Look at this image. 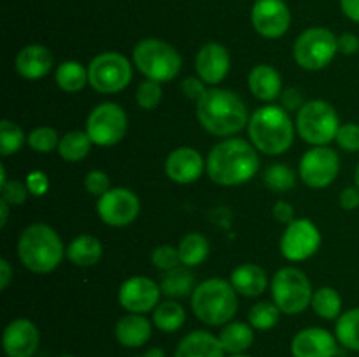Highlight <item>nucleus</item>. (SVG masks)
<instances>
[{
	"label": "nucleus",
	"instance_id": "4",
	"mask_svg": "<svg viewBox=\"0 0 359 357\" xmlns=\"http://www.w3.org/2000/svg\"><path fill=\"white\" fill-rule=\"evenodd\" d=\"M65 251L58 233L41 223L28 226L18 241L20 261L34 273H51L62 262Z\"/></svg>",
	"mask_w": 359,
	"mask_h": 357
},
{
	"label": "nucleus",
	"instance_id": "2",
	"mask_svg": "<svg viewBox=\"0 0 359 357\" xmlns=\"http://www.w3.org/2000/svg\"><path fill=\"white\" fill-rule=\"evenodd\" d=\"M196 115L203 128L216 136H231L249 122L248 108L230 90L210 88L196 102Z\"/></svg>",
	"mask_w": 359,
	"mask_h": 357
},
{
	"label": "nucleus",
	"instance_id": "57",
	"mask_svg": "<svg viewBox=\"0 0 359 357\" xmlns=\"http://www.w3.org/2000/svg\"><path fill=\"white\" fill-rule=\"evenodd\" d=\"M139 357H144V356H139Z\"/></svg>",
	"mask_w": 359,
	"mask_h": 357
},
{
	"label": "nucleus",
	"instance_id": "37",
	"mask_svg": "<svg viewBox=\"0 0 359 357\" xmlns=\"http://www.w3.org/2000/svg\"><path fill=\"white\" fill-rule=\"evenodd\" d=\"M25 144V133L16 122L4 119L0 122V154L4 158L16 154L18 150L23 147Z\"/></svg>",
	"mask_w": 359,
	"mask_h": 357
},
{
	"label": "nucleus",
	"instance_id": "54",
	"mask_svg": "<svg viewBox=\"0 0 359 357\" xmlns=\"http://www.w3.org/2000/svg\"><path fill=\"white\" fill-rule=\"evenodd\" d=\"M354 181H356V188H359V164H358L356 172H354Z\"/></svg>",
	"mask_w": 359,
	"mask_h": 357
},
{
	"label": "nucleus",
	"instance_id": "42",
	"mask_svg": "<svg viewBox=\"0 0 359 357\" xmlns=\"http://www.w3.org/2000/svg\"><path fill=\"white\" fill-rule=\"evenodd\" d=\"M84 188H86V191L90 192V195L100 198V196H104L105 192L111 189V178H109V175L105 174V172L91 170L90 174L84 177Z\"/></svg>",
	"mask_w": 359,
	"mask_h": 357
},
{
	"label": "nucleus",
	"instance_id": "10",
	"mask_svg": "<svg viewBox=\"0 0 359 357\" xmlns=\"http://www.w3.org/2000/svg\"><path fill=\"white\" fill-rule=\"evenodd\" d=\"M90 84L98 93H119L132 80V65L126 56L116 51H105L95 56L88 65Z\"/></svg>",
	"mask_w": 359,
	"mask_h": 357
},
{
	"label": "nucleus",
	"instance_id": "13",
	"mask_svg": "<svg viewBox=\"0 0 359 357\" xmlns=\"http://www.w3.org/2000/svg\"><path fill=\"white\" fill-rule=\"evenodd\" d=\"M97 212L107 226L123 227L139 217L140 200L126 188H111L97 202Z\"/></svg>",
	"mask_w": 359,
	"mask_h": 357
},
{
	"label": "nucleus",
	"instance_id": "1",
	"mask_svg": "<svg viewBox=\"0 0 359 357\" xmlns=\"http://www.w3.org/2000/svg\"><path fill=\"white\" fill-rule=\"evenodd\" d=\"M207 174L219 186H241L251 181L259 168L256 147L242 139H226L212 147L207 158Z\"/></svg>",
	"mask_w": 359,
	"mask_h": 357
},
{
	"label": "nucleus",
	"instance_id": "28",
	"mask_svg": "<svg viewBox=\"0 0 359 357\" xmlns=\"http://www.w3.org/2000/svg\"><path fill=\"white\" fill-rule=\"evenodd\" d=\"M161 294L168 298H186L195 290V276L188 266H175L165 273L160 284Z\"/></svg>",
	"mask_w": 359,
	"mask_h": 357
},
{
	"label": "nucleus",
	"instance_id": "9",
	"mask_svg": "<svg viewBox=\"0 0 359 357\" xmlns=\"http://www.w3.org/2000/svg\"><path fill=\"white\" fill-rule=\"evenodd\" d=\"M339 51V37L328 28H309L297 38L293 48L294 62L305 70L328 66Z\"/></svg>",
	"mask_w": 359,
	"mask_h": 357
},
{
	"label": "nucleus",
	"instance_id": "5",
	"mask_svg": "<svg viewBox=\"0 0 359 357\" xmlns=\"http://www.w3.org/2000/svg\"><path fill=\"white\" fill-rule=\"evenodd\" d=\"M191 308L207 326H226L238 310L237 290L223 279H209L195 287Z\"/></svg>",
	"mask_w": 359,
	"mask_h": 357
},
{
	"label": "nucleus",
	"instance_id": "21",
	"mask_svg": "<svg viewBox=\"0 0 359 357\" xmlns=\"http://www.w3.org/2000/svg\"><path fill=\"white\" fill-rule=\"evenodd\" d=\"M53 66V52L46 46L30 44L16 56V70L28 80H37L48 76Z\"/></svg>",
	"mask_w": 359,
	"mask_h": 357
},
{
	"label": "nucleus",
	"instance_id": "55",
	"mask_svg": "<svg viewBox=\"0 0 359 357\" xmlns=\"http://www.w3.org/2000/svg\"><path fill=\"white\" fill-rule=\"evenodd\" d=\"M230 357H249V356H244V354H233V356H230Z\"/></svg>",
	"mask_w": 359,
	"mask_h": 357
},
{
	"label": "nucleus",
	"instance_id": "30",
	"mask_svg": "<svg viewBox=\"0 0 359 357\" xmlns=\"http://www.w3.org/2000/svg\"><path fill=\"white\" fill-rule=\"evenodd\" d=\"M55 80L60 90L67 91V93H77L90 83V77H88V69H84V65L69 59V62L60 63L55 74Z\"/></svg>",
	"mask_w": 359,
	"mask_h": 357
},
{
	"label": "nucleus",
	"instance_id": "25",
	"mask_svg": "<svg viewBox=\"0 0 359 357\" xmlns=\"http://www.w3.org/2000/svg\"><path fill=\"white\" fill-rule=\"evenodd\" d=\"M230 284L237 290V294H242L245 298H258L266 290L269 280H266V273L262 266L244 262L231 272Z\"/></svg>",
	"mask_w": 359,
	"mask_h": 357
},
{
	"label": "nucleus",
	"instance_id": "22",
	"mask_svg": "<svg viewBox=\"0 0 359 357\" xmlns=\"http://www.w3.org/2000/svg\"><path fill=\"white\" fill-rule=\"evenodd\" d=\"M116 340L126 349H139L149 342L153 335V324L142 314H126L116 322Z\"/></svg>",
	"mask_w": 359,
	"mask_h": 357
},
{
	"label": "nucleus",
	"instance_id": "36",
	"mask_svg": "<svg viewBox=\"0 0 359 357\" xmlns=\"http://www.w3.org/2000/svg\"><path fill=\"white\" fill-rule=\"evenodd\" d=\"M279 317V307L276 303H269V301H259L249 310V324L258 331H269V329L276 328Z\"/></svg>",
	"mask_w": 359,
	"mask_h": 357
},
{
	"label": "nucleus",
	"instance_id": "40",
	"mask_svg": "<svg viewBox=\"0 0 359 357\" xmlns=\"http://www.w3.org/2000/svg\"><path fill=\"white\" fill-rule=\"evenodd\" d=\"M151 262H153L156 268L163 270V272L175 268V266H179V262H181L177 247H172V245H160V247L154 248L153 254H151Z\"/></svg>",
	"mask_w": 359,
	"mask_h": 357
},
{
	"label": "nucleus",
	"instance_id": "48",
	"mask_svg": "<svg viewBox=\"0 0 359 357\" xmlns=\"http://www.w3.org/2000/svg\"><path fill=\"white\" fill-rule=\"evenodd\" d=\"M339 51L342 52V55H356L359 51V37L354 34H342L339 37Z\"/></svg>",
	"mask_w": 359,
	"mask_h": 357
},
{
	"label": "nucleus",
	"instance_id": "46",
	"mask_svg": "<svg viewBox=\"0 0 359 357\" xmlns=\"http://www.w3.org/2000/svg\"><path fill=\"white\" fill-rule=\"evenodd\" d=\"M304 105V94H302V91L297 90V88H287V90L283 91V94H280V107H283L284 111H300Z\"/></svg>",
	"mask_w": 359,
	"mask_h": 357
},
{
	"label": "nucleus",
	"instance_id": "56",
	"mask_svg": "<svg viewBox=\"0 0 359 357\" xmlns=\"http://www.w3.org/2000/svg\"><path fill=\"white\" fill-rule=\"evenodd\" d=\"M58 357H76V356H58Z\"/></svg>",
	"mask_w": 359,
	"mask_h": 357
},
{
	"label": "nucleus",
	"instance_id": "11",
	"mask_svg": "<svg viewBox=\"0 0 359 357\" xmlns=\"http://www.w3.org/2000/svg\"><path fill=\"white\" fill-rule=\"evenodd\" d=\"M128 130L126 112L112 102H104L97 105L88 115L86 133L91 142L102 147H111L121 142Z\"/></svg>",
	"mask_w": 359,
	"mask_h": 357
},
{
	"label": "nucleus",
	"instance_id": "31",
	"mask_svg": "<svg viewBox=\"0 0 359 357\" xmlns=\"http://www.w3.org/2000/svg\"><path fill=\"white\" fill-rule=\"evenodd\" d=\"M182 266H198L207 259L210 251L209 240L202 233H188L177 245Z\"/></svg>",
	"mask_w": 359,
	"mask_h": 357
},
{
	"label": "nucleus",
	"instance_id": "29",
	"mask_svg": "<svg viewBox=\"0 0 359 357\" xmlns=\"http://www.w3.org/2000/svg\"><path fill=\"white\" fill-rule=\"evenodd\" d=\"M186 310L177 301L167 300L153 310L154 328L163 332H175L184 326Z\"/></svg>",
	"mask_w": 359,
	"mask_h": 357
},
{
	"label": "nucleus",
	"instance_id": "27",
	"mask_svg": "<svg viewBox=\"0 0 359 357\" xmlns=\"http://www.w3.org/2000/svg\"><path fill=\"white\" fill-rule=\"evenodd\" d=\"M251 324L245 322H228L219 332V342L223 345L224 352L233 356V354H244L255 342V331Z\"/></svg>",
	"mask_w": 359,
	"mask_h": 357
},
{
	"label": "nucleus",
	"instance_id": "24",
	"mask_svg": "<svg viewBox=\"0 0 359 357\" xmlns=\"http://www.w3.org/2000/svg\"><path fill=\"white\" fill-rule=\"evenodd\" d=\"M248 84L258 100L273 102L283 94V77L272 65H256L249 72Z\"/></svg>",
	"mask_w": 359,
	"mask_h": 357
},
{
	"label": "nucleus",
	"instance_id": "19",
	"mask_svg": "<svg viewBox=\"0 0 359 357\" xmlns=\"http://www.w3.org/2000/svg\"><path fill=\"white\" fill-rule=\"evenodd\" d=\"M202 154L193 147H177L165 160V174L175 184H191L198 181L203 174Z\"/></svg>",
	"mask_w": 359,
	"mask_h": 357
},
{
	"label": "nucleus",
	"instance_id": "47",
	"mask_svg": "<svg viewBox=\"0 0 359 357\" xmlns=\"http://www.w3.org/2000/svg\"><path fill=\"white\" fill-rule=\"evenodd\" d=\"M273 217L276 220L283 224H290L294 220V209L290 202H284V200H279V202L273 205Z\"/></svg>",
	"mask_w": 359,
	"mask_h": 357
},
{
	"label": "nucleus",
	"instance_id": "50",
	"mask_svg": "<svg viewBox=\"0 0 359 357\" xmlns=\"http://www.w3.org/2000/svg\"><path fill=\"white\" fill-rule=\"evenodd\" d=\"M340 7L351 21L359 23V0H340Z\"/></svg>",
	"mask_w": 359,
	"mask_h": 357
},
{
	"label": "nucleus",
	"instance_id": "26",
	"mask_svg": "<svg viewBox=\"0 0 359 357\" xmlns=\"http://www.w3.org/2000/svg\"><path fill=\"white\" fill-rule=\"evenodd\" d=\"M67 258L76 266H93L102 259V244L93 234H79L69 244Z\"/></svg>",
	"mask_w": 359,
	"mask_h": 357
},
{
	"label": "nucleus",
	"instance_id": "41",
	"mask_svg": "<svg viewBox=\"0 0 359 357\" xmlns=\"http://www.w3.org/2000/svg\"><path fill=\"white\" fill-rule=\"evenodd\" d=\"M335 140L344 150H347V153H358L359 150V125H356V122H346V125H340Z\"/></svg>",
	"mask_w": 359,
	"mask_h": 357
},
{
	"label": "nucleus",
	"instance_id": "44",
	"mask_svg": "<svg viewBox=\"0 0 359 357\" xmlns=\"http://www.w3.org/2000/svg\"><path fill=\"white\" fill-rule=\"evenodd\" d=\"M27 188L30 195L34 196H44L49 189V178L44 172L34 170L27 175Z\"/></svg>",
	"mask_w": 359,
	"mask_h": 357
},
{
	"label": "nucleus",
	"instance_id": "23",
	"mask_svg": "<svg viewBox=\"0 0 359 357\" xmlns=\"http://www.w3.org/2000/svg\"><path fill=\"white\" fill-rule=\"evenodd\" d=\"M174 357H224L219 338L209 331H191L179 342Z\"/></svg>",
	"mask_w": 359,
	"mask_h": 357
},
{
	"label": "nucleus",
	"instance_id": "14",
	"mask_svg": "<svg viewBox=\"0 0 359 357\" xmlns=\"http://www.w3.org/2000/svg\"><path fill=\"white\" fill-rule=\"evenodd\" d=\"M339 172V154L326 146H318L307 150L300 160V178L309 188H326L335 181Z\"/></svg>",
	"mask_w": 359,
	"mask_h": 357
},
{
	"label": "nucleus",
	"instance_id": "20",
	"mask_svg": "<svg viewBox=\"0 0 359 357\" xmlns=\"http://www.w3.org/2000/svg\"><path fill=\"white\" fill-rule=\"evenodd\" d=\"M230 52L217 42L202 46L195 59L196 76L205 84H219L230 72Z\"/></svg>",
	"mask_w": 359,
	"mask_h": 357
},
{
	"label": "nucleus",
	"instance_id": "34",
	"mask_svg": "<svg viewBox=\"0 0 359 357\" xmlns=\"http://www.w3.org/2000/svg\"><path fill=\"white\" fill-rule=\"evenodd\" d=\"M311 304L316 314L326 321H333V318H339L342 315L340 314L342 312V298L333 287H321V289L316 290Z\"/></svg>",
	"mask_w": 359,
	"mask_h": 357
},
{
	"label": "nucleus",
	"instance_id": "43",
	"mask_svg": "<svg viewBox=\"0 0 359 357\" xmlns=\"http://www.w3.org/2000/svg\"><path fill=\"white\" fill-rule=\"evenodd\" d=\"M2 200H6L9 205L16 206V205H23L27 202V196H28V188L27 184L20 181H7L4 182L2 186Z\"/></svg>",
	"mask_w": 359,
	"mask_h": 357
},
{
	"label": "nucleus",
	"instance_id": "7",
	"mask_svg": "<svg viewBox=\"0 0 359 357\" xmlns=\"http://www.w3.org/2000/svg\"><path fill=\"white\" fill-rule=\"evenodd\" d=\"M340 119L333 105L325 100L305 102L297 115V132L302 140L314 147L326 146L335 140Z\"/></svg>",
	"mask_w": 359,
	"mask_h": 357
},
{
	"label": "nucleus",
	"instance_id": "38",
	"mask_svg": "<svg viewBox=\"0 0 359 357\" xmlns=\"http://www.w3.org/2000/svg\"><path fill=\"white\" fill-rule=\"evenodd\" d=\"M60 135L55 128L51 126H39L34 132L28 135V146L35 150V153L48 154L58 149Z\"/></svg>",
	"mask_w": 359,
	"mask_h": 357
},
{
	"label": "nucleus",
	"instance_id": "51",
	"mask_svg": "<svg viewBox=\"0 0 359 357\" xmlns=\"http://www.w3.org/2000/svg\"><path fill=\"white\" fill-rule=\"evenodd\" d=\"M11 279H13V272H11V265L7 259H0V289L6 290L9 286Z\"/></svg>",
	"mask_w": 359,
	"mask_h": 357
},
{
	"label": "nucleus",
	"instance_id": "52",
	"mask_svg": "<svg viewBox=\"0 0 359 357\" xmlns=\"http://www.w3.org/2000/svg\"><path fill=\"white\" fill-rule=\"evenodd\" d=\"M9 203L6 202V200L0 198V212H2V219H0V226H6L7 224V219H9Z\"/></svg>",
	"mask_w": 359,
	"mask_h": 357
},
{
	"label": "nucleus",
	"instance_id": "15",
	"mask_svg": "<svg viewBox=\"0 0 359 357\" xmlns=\"http://www.w3.org/2000/svg\"><path fill=\"white\" fill-rule=\"evenodd\" d=\"M161 287L149 276L135 275L119 287L118 300L121 307L130 314H147L160 304Z\"/></svg>",
	"mask_w": 359,
	"mask_h": 357
},
{
	"label": "nucleus",
	"instance_id": "16",
	"mask_svg": "<svg viewBox=\"0 0 359 357\" xmlns=\"http://www.w3.org/2000/svg\"><path fill=\"white\" fill-rule=\"evenodd\" d=\"M255 30L266 38H279L291 24L290 7L284 0H256L251 10Z\"/></svg>",
	"mask_w": 359,
	"mask_h": 357
},
{
	"label": "nucleus",
	"instance_id": "8",
	"mask_svg": "<svg viewBox=\"0 0 359 357\" xmlns=\"http://www.w3.org/2000/svg\"><path fill=\"white\" fill-rule=\"evenodd\" d=\"M312 296L311 280L302 270L286 266L273 275L272 298L283 314H302L312 303Z\"/></svg>",
	"mask_w": 359,
	"mask_h": 357
},
{
	"label": "nucleus",
	"instance_id": "6",
	"mask_svg": "<svg viewBox=\"0 0 359 357\" xmlns=\"http://www.w3.org/2000/svg\"><path fill=\"white\" fill-rule=\"evenodd\" d=\"M133 62L146 79L156 83L174 80L181 72L182 59L177 49L160 38H144L133 49Z\"/></svg>",
	"mask_w": 359,
	"mask_h": 357
},
{
	"label": "nucleus",
	"instance_id": "49",
	"mask_svg": "<svg viewBox=\"0 0 359 357\" xmlns=\"http://www.w3.org/2000/svg\"><path fill=\"white\" fill-rule=\"evenodd\" d=\"M340 206L344 210H356L359 206V188H346L340 192Z\"/></svg>",
	"mask_w": 359,
	"mask_h": 357
},
{
	"label": "nucleus",
	"instance_id": "18",
	"mask_svg": "<svg viewBox=\"0 0 359 357\" xmlns=\"http://www.w3.org/2000/svg\"><path fill=\"white\" fill-rule=\"evenodd\" d=\"M293 357H335L339 354V340L323 328L302 329L291 340Z\"/></svg>",
	"mask_w": 359,
	"mask_h": 357
},
{
	"label": "nucleus",
	"instance_id": "45",
	"mask_svg": "<svg viewBox=\"0 0 359 357\" xmlns=\"http://www.w3.org/2000/svg\"><path fill=\"white\" fill-rule=\"evenodd\" d=\"M181 90H182V93L189 98V100H196V102H198L200 98L207 93L205 83H203L200 77H191V76L186 77V79H182Z\"/></svg>",
	"mask_w": 359,
	"mask_h": 357
},
{
	"label": "nucleus",
	"instance_id": "33",
	"mask_svg": "<svg viewBox=\"0 0 359 357\" xmlns=\"http://www.w3.org/2000/svg\"><path fill=\"white\" fill-rule=\"evenodd\" d=\"M335 336L344 349L359 352V307L337 318Z\"/></svg>",
	"mask_w": 359,
	"mask_h": 357
},
{
	"label": "nucleus",
	"instance_id": "39",
	"mask_svg": "<svg viewBox=\"0 0 359 357\" xmlns=\"http://www.w3.org/2000/svg\"><path fill=\"white\" fill-rule=\"evenodd\" d=\"M161 97H163V91H161V84L156 80L146 79L137 86L135 91V100L137 105L144 111H153L160 105Z\"/></svg>",
	"mask_w": 359,
	"mask_h": 357
},
{
	"label": "nucleus",
	"instance_id": "17",
	"mask_svg": "<svg viewBox=\"0 0 359 357\" xmlns=\"http://www.w3.org/2000/svg\"><path fill=\"white\" fill-rule=\"evenodd\" d=\"M39 343H41V332L37 326L28 318H14L4 329L2 346L7 357H34Z\"/></svg>",
	"mask_w": 359,
	"mask_h": 357
},
{
	"label": "nucleus",
	"instance_id": "53",
	"mask_svg": "<svg viewBox=\"0 0 359 357\" xmlns=\"http://www.w3.org/2000/svg\"><path fill=\"white\" fill-rule=\"evenodd\" d=\"M144 357H165V350L160 349V346H153V349L144 354Z\"/></svg>",
	"mask_w": 359,
	"mask_h": 357
},
{
	"label": "nucleus",
	"instance_id": "35",
	"mask_svg": "<svg viewBox=\"0 0 359 357\" xmlns=\"http://www.w3.org/2000/svg\"><path fill=\"white\" fill-rule=\"evenodd\" d=\"M263 182L273 192H287L294 188L297 178H294V172L287 164L273 163L266 168Z\"/></svg>",
	"mask_w": 359,
	"mask_h": 357
},
{
	"label": "nucleus",
	"instance_id": "12",
	"mask_svg": "<svg viewBox=\"0 0 359 357\" xmlns=\"http://www.w3.org/2000/svg\"><path fill=\"white\" fill-rule=\"evenodd\" d=\"M321 247V233L309 219H294L284 230L280 238V252L287 261H305Z\"/></svg>",
	"mask_w": 359,
	"mask_h": 357
},
{
	"label": "nucleus",
	"instance_id": "3",
	"mask_svg": "<svg viewBox=\"0 0 359 357\" xmlns=\"http://www.w3.org/2000/svg\"><path fill=\"white\" fill-rule=\"evenodd\" d=\"M248 133L256 149L279 156L293 146L294 125L280 105H265L249 118Z\"/></svg>",
	"mask_w": 359,
	"mask_h": 357
},
{
	"label": "nucleus",
	"instance_id": "32",
	"mask_svg": "<svg viewBox=\"0 0 359 357\" xmlns=\"http://www.w3.org/2000/svg\"><path fill=\"white\" fill-rule=\"evenodd\" d=\"M91 144L93 142H91L90 135H88L86 132L74 130V132L65 133V135L60 139L58 153L65 161L76 163V161L84 160V158L90 154Z\"/></svg>",
	"mask_w": 359,
	"mask_h": 357
}]
</instances>
